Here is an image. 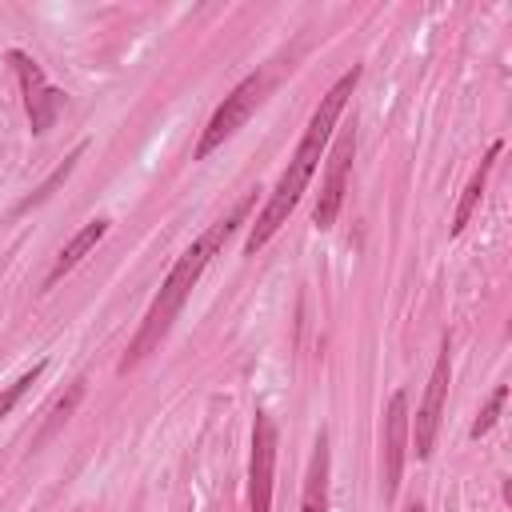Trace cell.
<instances>
[{
	"label": "cell",
	"instance_id": "cell-4",
	"mask_svg": "<svg viewBox=\"0 0 512 512\" xmlns=\"http://www.w3.org/2000/svg\"><path fill=\"white\" fill-rule=\"evenodd\" d=\"M448 376H452V340L444 336L440 356H436L432 376H428V388H424V400H420V408H416V424H408L416 460H428V456H432L436 428H440V412H444V396H448Z\"/></svg>",
	"mask_w": 512,
	"mask_h": 512
},
{
	"label": "cell",
	"instance_id": "cell-9",
	"mask_svg": "<svg viewBox=\"0 0 512 512\" xmlns=\"http://www.w3.org/2000/svg\"><path fill=\"white\" fill-rule=\"evenodd\" d=\"M104 232H108V220H104V216L88 220V224H84V228H80V232H76V236L56 252V260H52V268H48V276H44V288H52L64 272H72V268H76V264H80V260H84V256L104 240Z\"/></svg>",
	"mask_w": 512,
	"mask_h": 512
},
{
	"label": "cell",
	"instance_id": "cell-3",
	"mask_svg": "<svg viewBox=\"0 0 512 512\" xmlns=\"http://www.w3.org/2000/svg\"><path fill=\"white\" fill-rule=\"evenodd\" d=\"M268 72H252V76H244L228 96H224V104L212 112V120H208V128L200 132V144H196V160H204V156H212L228 136H236L240 128H244V120L264 104V96H268Z\"/></svg>",
	"mask_w": 512,
	"mask_h": 512
},
{
	"label": "cell",
	"instance_id": "cell-8",
	"mask_svg": "<svg viewBox=\"0 0 512 512\" xmlns=\"http://www.w3.org/2000/svg\"><path fill=\"white\" fill-rule=\"evenodd\" d=\"M352 156H356V124H344V132L336 136V144H332V152H328L324 184H320V192H316V208H312V224H316V228H332V224H336Z\"/></svg>",
	"mask_w": 512,
	"mask_h": 512
},
{
	"label": "cell",
	"instance_id": "cell-5",
	"mask_svg": "<svg viewBox=\"0 0 512 512\" xmlns=\"http://www.w3.org/2000/svg\"><path fill=\"white\" fill-rule=\"evenodd\" d=\"M8 60H12L16 76H20V92H24V112H28V124H32V132H36V136H44V132L56 124L60 108H64V92H60V88H52V84L44 80L40 64H36L28 52L12 48V52H8Z\"/></svg>",
	"mask_w": 512,
	"mask_h": 512
},
{
	"label": "cell",
	"instance_id": "cell-14",
	"mask_svg": "<svg viewBox=\"0 0 512 512\" xmlns=\"http://www.w3.org/2000/svg\"><path fill=\"white\" fill-rule=\"evenodd\" d=\"M40 372H44V360H36V364H32L24 376H16V380H12V384L0 392V420H4V416H8L16 404H20V396H24V392H28V388L40 380Z\"/></svg>",
	"mask_w": 512,
	"mask_h": 512
},
{
	"label": "cell",
	"instance_id": "cell-1",
	"mask_svg": "<svg viewBox=\"0 0 512 512\" xmlns=\"http://www.w3.org/2000/svg\"><path fill=\"white\" fill-rule=\"evenodd\" d=\"M356 84H360V68L352 64V68L320 96V104H316V112H312V120H308V128H304V136H300V144H296L288 168L280 172L276 188L268 192L260 216H256L252 228H248V240H244V252H248V256H256V252L280 232V224L288 220V212L296 208V200L308 192V184H312V176H316V168H320V156H324V148H328V140H332V128H336V120H340L348 96L356 92Z\"/></svg>",
	"mask_w": 512,
	"mask_h": 512
},
{
	"label": "cell",
	"instance_id": "cell-10",
	"mask_svg": "<svg viewBox=\"0 0 512 512\" xmlns=\"http://www.w3.org/2000/svg\"><path fill=\"white\" fill-rule=\"evenodd\" d=\"M300 512H328V436L324 432L312 444V460H308L304 492H300Z\"/></svg>",
	"mask_w": 512,
	"mask_h": 512
},
{
	"label": "cell",
	"instance_id": "cell-13",
	"mask_svg": "<svg viewBox=\"0 0 512 512\" xmlns=\"http://www.w3.org/2000/svg\"><path fill=\"white\" fill-rule=\"evenodd\" d=\"M504 400H508V384H496V388H492V396H488V404L480 408V416H476V420H472V428H468V436H472V440H480V436H488V432H492V424L500 420Z\"/></svg>",
	"mask_w": 512,
	"mask_h": 512
},
{
	"label": "cell",
	"instance_id": "cell-11",
	"mask_svg": "<svg viewBox=\"0 0 512 512\" xmlns=\"http://www.w3.org/2000/svg\"><path fill=\"white\" fill-rule=\"evenodd\" d=\"M500 140L484 152V160H480V168L472 172V180H468V188H464V196H460V204H456V216H452V232H464V224H468V216H472V208L480 204V196H484V184H488V172H492V164H496V156H500Z\"/></svg>",
	"mask_w": 512,
	"mask_h": 512
},
{
	"label": "cell",
	"instance_id": "cell-6",
	"mask_svg": "<svg viewBox=\"0 0 512 512\" xmlns=\"http://www.w3.org/2000/svg\"><path fill=\"white\" fill-rule=\"evenodd\" d=\"M408 392H392L388 408H384V436H380V488L384 500H396L400 476H404V460H408Z\"/></svg>",
	"mask_w": 512,
	"mask_h": 512
},
{
	"label": "cell",
	"instance_id": "cell-7",
	"mask_svg": "<svg viewBox=\"0 0 512 512\" xmlns=\"http://www.w3.org/2000/svg\"><path fill=\"white\" fill-rule=\"evenodd\" d=\"M272 476H276V424L268 412H256L252 456H248V512H272Z\"/></svg>",
	"mask_w": 512,
	"mask_h": 512
},
{
	"label": "cell",
	"instance_id": "cell-2",
	"mask_svg": "<svg viewBox=\"0 0 512 512\" xmlns=\"http://www.w3.org/2000/svg\"><path fill=\"white\" fill-rule=\"evenodd\" d=\"M252 200H256V192H248L224 220H216L196 244H188L184 252H180V260L168 268V276H164V284H160V292H156V300L148 304V312H144V320H140V328H136V336H132V344H128V352H124V360L116 364V372H128V368H136L152 348H160V340L168 336V328H172V320L180 316V308H184V300H188V292L196 288V280L204 276V268H208V260H212V252L232 236V228L248 216V208H252Z\"/></svg>",
	"mask_w": 512,
	"mask_h": 512
},
{
	"label": "cell",
	"instance_id": "cell-12",
	"mask_svg": "<svg viewBox=\"0 0 512 512\" xmlns=\"http://www.w3.org/2000/svg\"><path fill=\"white\" fill-rule=\"evenodd\" d=\"M80 156H84V144H76V148H72V152H68V156H64V160H60V164H56V168H52V172L44 176V184H40L36 192H28V196H24L20 204H16V216H24L28 208L44 204V200H48V196H52V192H56V188H60V184H64V180L72 176V168H76V160H80Z\"/></svg>",
	"mask_w": 512,
	"mask_h": 512
}]
</instances>
